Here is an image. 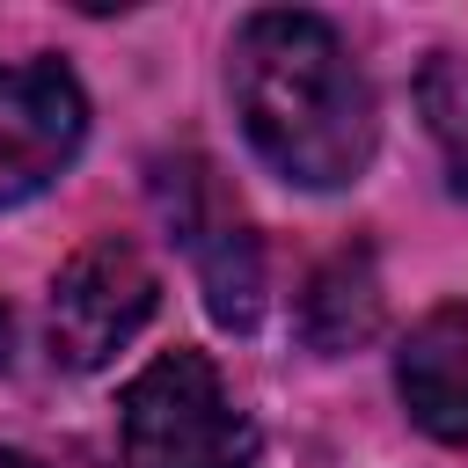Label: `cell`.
<instances>
[{
	"label": "cell",
	"mask_w": 468,
	"mask_h": 468,
	"mask_svg": "<svg viewBox=\"0 0 468 468\" xmlns=\"http://www.w3.org/2000/svg\"><path fill=\"white\" fill-rule=\"evenodd\" d=\"M0 468H44V461H29V453H15V446H0Z\"/></svg>",
	"instance_id": "obj_9"
},
{
	"label": "cell",
	"mask_w": 468,
	"mask_h": 468,
	"mask_svg": "<svg viewBox=\"0 0 468 468\" xmlns=\"http://www.w3.org/2000/svg\"><path fill=\"white\" fill-rule=\"evenodd\" d=\"M88 139V95L58 58L0 66V205L51 190Z\"/></svg>",
	"instance_id": "obj_5"
},
{
	"label": "cell",
	"mask_w": 468,
	"mask_h": 468,
	"mask_svg": "<svg viewBox=\"0 0 468 468\" xmlns=\"http://www.w3.org/2000/svg\"><path fill=\"white\" fill-rule=\"evenodd\" d=\"M154 307H161L154 263L132 241L102 234V241L73 249L66 271L51 278V358L73 373H95L154 322Z\"/></svg>",
	"instance_id": "obj_3"
},
{
	"label": "cell",
	"mask_w": 468,
	"mask_h": 468,
	"mask_svg": "<svg viewBox=\"0 0 468 468\" xmlns=\"http://www.w3.org/2000/svg\"><path fill=\"white\" fill-rule=\"evenodd\" d=\"M154 197H161L168 227L183 234V249L197 256L212 322L219 329H256V314H263V249H256L249 219L219 197L212 168L205 161H161Z\"/></svg>",
	"instance_id": "obj_4"
},
{
	"label": "cell",
	"mask_w": 468,
	"mask_h": 468,
	"mask_svg": "<svg viewBox=\"0 0 468 468\" xmlns=\"http://www.w3.org/2000/svg\"><path fill=\"white\" fill-rule=\"evenodd\" d=\"M417 102H424V117H431V139L446 146L453 183L468 190V58H461V51H439V58L424 66V80H417Z\"/></svg>",
	"instance_id": "obj_8"
},
{
	"label": "cell",
	"mask_w": 468,
	"mask_h": 468,
	"mask_svg": "<svg viewBox=\"0 0 468 468\" xmlns=\"http://www.w3.org/2000/svg\"><path fill=\"white\" fill-rule=\"evenodd\" d=\"M7 344H15V329H7V307H0V366H7Z\"/></svg>",
	"instance_id": "obj_10"
},
{
	"label": "cell",
	"mask_w": 468,
	"mask_h": 468,
	"mask_svg": "<svg viewBox=\"0 0 468 468\" xmlns=\"http://www.w3.org/2000/svg\"><path fill=\"white\" fill-rule=\"evenodd\" d=\"M395 395L417 431L468 446V307H431L395 351Z\"/></svg>",
	"instance_id": "obj_6"
},
{
	"label": "cell",
	"mask_w": 468,
	"mask_h": 468,
	"mask_svg": "<svg viewBox=\"0 0 468 468\" xmlns=\"http://www.w3.org/2000/svg\"><path fill=\"white\" fill-rule=\"evenodd\" d=\"M227 88L249 146L300 190H344L366 176L380 117L351 44L300 7H263L234 29Z\"/></svg>",
	"instance_id": "obj_1"
},
{
	"label": "cell",
	"mask_w": 468,
	"mask_h": 468,
	"mask_svg": "<svg viewBox=\"0 0 468 468\" xmlns=\"http://www.w3.org/2000/svg\"><path fill=\"white\" fill-rule=\"evenodd\" d=\"M300 329L314 351H351L380 329V278L366 249H344L314 271V285L300 292Z\"/></svg>",
	"instance_id": "obj_7"
},
{
	"label": "cell",
	"mask_w": 468,
	"mask_h": 468,
	"mask_svg": "<svg viewBox=\"0 0 468 468\" xmlns=\"http://www.w3.org/2000/svg\"><path fill=\"white\" fill-rule=\"evenodd\" d=\"M124 468H256V424L205 351H161L117 395Z\"/></svg>",
	"instance_id": "obj_2"
}]
</instances>
